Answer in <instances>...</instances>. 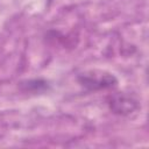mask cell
Wrapping results in <instances>:
<instances>
[{
  "instance_id": "1",
  "label": "cell",
  "mask_w": 149,
  "mask_h": 149,
  "mask_svg": "<svg viewBox=\"0 0 149 149\" xmlns=\"http://www.w3.org/2000/svg\"><path fill=\"white\" fill-rule=\"evenodd\" d=\"M79 84L88 91H99L113 88L118 85V79L114 74L105 71H88L78 76Z\"/></svg>"
},
{
  "instance_id": "2",
  "label": "cell",
  "mask_w": 149,
  "mask_h": 149,
  "mask_svg": "<svg viewBox=\"0 0 149 149\" xmlns=\"http://www.w3.org/2000/svg\"><path fill=\"white\" fill-rule=\"evenodd\" d=\"M108 106L113 113L123 116H128L135 113L136 111H139L140 108L139 101L130 94H126V93L113 94L108 99Z\"/></svg>"
},
{
  "instance_id": "3",
  "label": "cell",
  "mask_w": 149,
  "mask_h": 149,
  "mask_svg": "<svg viewBox=\"0 0 149 149\" xmlns=\"http://www.w3.org/2000/svg\"><path fill=\"white\" fill-rule=\"evenodd\" d=\"M20 86L23 91H30V92H43L47 91L49 88V84L48 81L43 80V79H30V80H26L20 83Z\"/></svg>"
}]
</instances>
